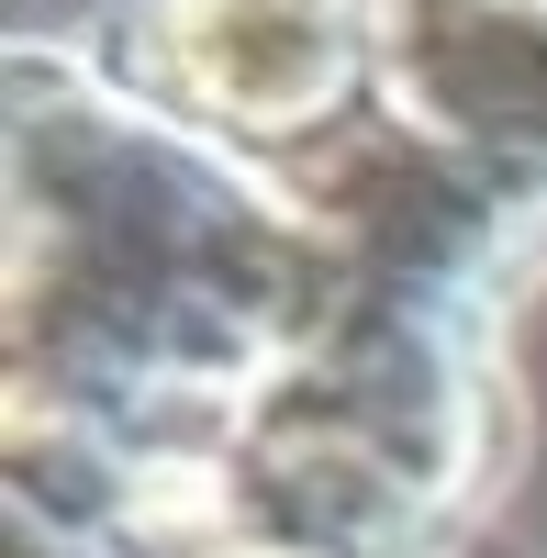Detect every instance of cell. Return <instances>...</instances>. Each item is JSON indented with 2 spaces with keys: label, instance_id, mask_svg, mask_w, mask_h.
Returning <instances> with one entry per match:
<instances>
[{
  "label": "cell",
  "instance_id": "6da1fadb",
  "mask_svg": "<svg viewBox=\"0 0 547 558\" xmlns=\"http://www.w3.org/2000/svg\"><path fill=\"white\" fill-rule=\"evenodd\" d=\"M336 302L280 168L12 45V470H78V525H235L223 458Z\"/></svg>",
  "mask_w": 547,
  "mask_h": 558
},
{
  "label": "cell",
  "instance_id": "7a4b0ae2",
  "mask_svg": "<svg viewBox=\"0 0 547 558\" xmlns=\"http://www.w3.org/2000/svg\"><path fill=\"white\" fill-rule=\"evenodd\" d=\"M380 68V0H123L112 78L257 168L357 123Z\"/></svg>",
  "mask_w": 547,
  "mask_h": 558
},
{
  "label": "cell",
  "instance_id": "3957f363",
  "mask_svg": "<svg viewBox=\"0 0 547 558\" xmlns=\"http://www.w3.org/2000/svg\"><path fill=\"white\" fill-rule=\"evenodd\" d=\"M369 112L547 246V0H380Z\"/></svg>",
  "mask_w": 547,
  "mask_h": 558
}]
</instances>
